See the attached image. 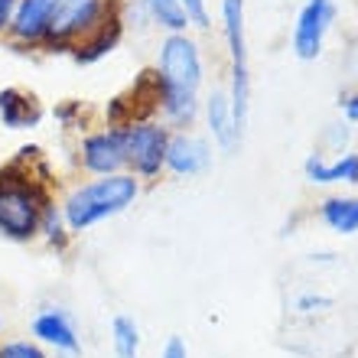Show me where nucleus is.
I'll list each match as a JSON object with an SVG mask.
<instances>
[{
	"label": "nucleus",
	"instance_id": "nucleus-20",
	"mask_svg": "<svg viewBox=\"0 0 358 358\" xmlns=\"http://www.w3.org/2000/svg\"><path fill=\"white\" fill-rule=\"evenodd\" d=\"M0 358H49L36 339H10L0 342Z\"/></svg>",
	"mask_w": 358,
	"mask_h": 358
},
{
	"label": "nucleus",
	"instance_id": "nucleus-18",
	"mask_svg": "<svg viewBox=\"0 0 358 358\" xmlns=\"http://www.w3.org/2000/svg\"><path fill=\"white\" fill-rule=\"evenodd\" d=\"M111 345L117 358H141V329L131 316H114L111 320Z\"/></svg>",
	"mask_w": 358,
	"mask_h": 358
},
{
	"label": "nucleus",
	"instance_id": "nucleus-12",
	"mask_svg": "<svg viewBox=\"0 0 358 358\" xmlns=\"http://www.w3.org/2000/svg\"><path fill=\"white\" fill-rule=\"evenodd\" d=\"M29 332H33V339H36L39 345H49V349L62 352V355H69V358L82 352L76 322H72V316H69L66 310H59V306H49V310L36 313Z\"/></svg>",
	"mask_w": 358,
	"mask_h": 358
},
{
	"label": "nucleus",
	"instance_id": "nucleus-7",
	"mask_svg": "<svg viewBox=\"0 0 358 358\" xmlns=\"http://www.w3.org/2000/svg\"><path fill=\"white\" fill-rule=\"evenodd\" d=\"M336 23V0H306L293 20V33H290V49L300 62H313L320 59L326 33Z\"/></svg>",
	"mask_w": 358,
	"mask_h": 358
},
{
	"label": "nucleus",
	"instance_id": "nucleus-2",
	"mask_svg": "<svg viewBox=\"0 0 358 358\" xmlns=\"http://www.w3.org/2000/svg\"><path fill=\"white\" fill-rule=\"evenodd\" d=\"M143 182L134 173H111V176H94L88 182L69 189V196L59 202L62 218L72 235L88 231L92 225H101L108 218L121 215L141 199Z\"/></svg>",
	"mask_w": 358,
	"mask_h": 358
},
{
	"label": "nucleus",
	"instance_id": "nucleus-8",
	"mask_svg": "<svg viewBox=\"0 0 358 358\" xmlns=\"http://www.w3.org/2000/svg\"><path fill=\"white\" fill-rule=\"evenodd\" d=\"M62 10V0H20L10 20L7 39L13 46H43L52 33Z\"/></svg>",
	"mask_w": 358,
	"mask_h": 358
},
{
	"label": "nucleus",
	"instance_id": "nucleus-17",
	"mask_svg": "<svg viewBox=\"0 0 358 358\" xmlns=\"http://www.w3.org/2000/svg\"><path fill=\"white\" fill-rule=\"evenodd\" d=\"M150 20V27L163 29L166 36L170 33H189V17L179 0H137Z\"/></svg>",
	"mask_w": 358,
	"mask_h": 358
},
{
	"label": "nucleus",
	"instance_id": "nucleus-25",
	"mask_svg": "<svg viewBox=\"0 0 358 358\" xmlns=\"http://www.w3.org/2000/svg\"><path fill=\"white\" fill-rule=\"evenodd\" d=\"M339 108H342V117L345 124H358V88L355 92H345L339 98Z\"/></svg>",
	"mask_w": 358,
	"mask_h": 358
},
{
	"label": "nucleus",
	"instance_id": "nucleus-23",
	"mask_svg": "<svg viewBox=\"0 0 358 358\" xmlns=\"http://www.w3.org/2000/svg\"><path fill=\"white\" fill-rule=\"evenodd\" d=\"M52 114H56V121L62 124V127H76L78 121H82V101H62V104H56L52 108Z\"/></svg>",
	"mask_w": 358,
	"mask_h": 358
},
{
	"label": "nucleus",
	"instance_id": "nucleus-3",
	"mask_svg": "<svg viewBox=\"0 0 358 358\" xmlns=\"http://www.w3.org/2000/svg\"><path fill=\"white\" fill-rule=\"evenodd\" d=\"M222 33L228 46V98L235 108V121L245 131L251 108V69H248L245 36V0H222Z\"/></svg>",
	"mask_w": 358,
	"mask_h": 358
},
{
	"label": "nucleus",
	"instance_id": "nucleus-1",
	"mask_svg": "<svg viewBox=\"0 0 358 358\" xmlns=\"http://www.w3.org/2000/svg\"><path fill=\"white\" fill-rule=\"evenodd\" d=\"M52 199L49 166L39 147H20L7 166H0V235L27 245L39 238L43 212Z\"/></svg>",
	"mask_w": 358,
	"mask_h": 358
},
{
	"label": "nucleus",
	"instance_id": "nucleus-11",
	"mask_svg": "<svg viewBox=\"0 0 358 358\" xmlns=\"http://www.w3.org/2000/svg\"><path fill=\"white\" fill-rule=\"evenodd\" d=\"M202 121H206V131L212 137L222 153H235L238 143H241V127L235 121V108H231V98H228L225 85H215L212 92L206 94L202 101Z\"/></svg>",
	"mask_w": 358,
	"mask_h": 358
},
{
	"label": "nucleus",
	"instance_id": "nucleus-19",
	"mask_svg": "<svg viewBox=\"0 0 358 358\" xmlns=\"http://www.w3.org/2000/svg\"><path fill=\"white\" fill-rule=\"evenodd\" d=\"M39 235L46 238V241L56 248V251H66V248H69V238H72V231H69L66 218H62V208H59L56 202H49L46 212H43V228H39Z\"/></svg>",
	"mask_w": 358,
	"mask_h": 358
},
{
	"label": "nucleus",
	"instance_id": "nucleus-16",
	"mask_svg": "<svg viewBox=\"0 0 358 358\" xmlns=\"http://www.w3.org/2000/svg\"><path fill=\"white\" fill-rule=\"evenodd\" d=\"M316 215H320V222L329 231H336V235H358V192H349V196H342V192H336V196H326L316 206Z\"/></svg>",
	"mask_w": 358,
	"mask_h": 358
},
{
	"label": "nucleus",
	"instance_id": "nucleus-22",
	"mask_svg": "<svg viewBox=\"0 0 358 358\" xmlns=\"http://www.w3.org/2000/svg\"><path fill=\"white\" fill-rule=\"evenodd\" d=\"M349 137H352L349 124H329L322 141H326V147H332V153H345L349 150Z\"/></svg>",
	"mask_w": 358,
	"mask_h": 358
},
{
	"label": "nucleus",
	"instance_id": "nucleus-26",
	"mask_svg": "<svg viewBox=\"0 0 358 358\" xmlns=\"http://www.w3.org/2000/svg\"><path fill=\"white\" fill-rule=\"evenodd\" d=\"M20 0H0V39L7 36L10 20H13V10H17Z\"/></svg>",
	"mask_w": 358,
	"mask_h": 358
},
{
	"label": "nucleus",
	"instance_id": "nucleus-27",
	"mask_svg": "<svg viewBox=\"0 0 358 358\" xmlns=\"http://www.w3.org/2000/svg\"><path fill=\"white\" fill-rule=\"evenodd\" d=\"M163 358H189L186 342L179 339V336H173V339L166 342V349H163Z\"/></svg>",
	"mask_w": 358,
	"mask_h": 358
},
{
	"label": "nucleus",
	"instance_id": "nucleus-28",
	"mask_svg": "<svg viewBox=\"0 0 358 358\" xmlns=\"http://www.w3.org/2000/svg\"><path fill=\"white\" fill-rule=\"evenodd\" d=\"M0 326H3V322H0Z\"/></svg>",
	"mask_w": 358,
	"mask_h": 358
},
{
	"label": "nucleus",
	"instance_id": "nucleus-14",
	"mask_svg": "<svg viewBox=\"0 0 358 358\" xmlns=\"http://www.w3.org/2000/svg\"><path fill=\"white\" fill-rule=\"evenodd\" d=\"M121 10H117V13H111L108 20H101V23H98V27H94L85 39H78L76 46H72V52H69V56L76 59L78 66H94V62H101L104 56H111L114 49L121 46L124 29H127V27H124Z\"/></svg>",
	"mask_w": 358,
	"mask_h": 358
},
{
	"label": "nucleus",
	"instance_id": "nucleus-24",
	"mask_svg": "<svg viewBox=\"0 0 358 358\" xmlns=\"http://www.w3.org/2000/svg\"><path fill=\"white\" fill-rule=\"evenodd\" d=\"M326 306H332L329 296H320V293H300L296 300H293V310L296 313H320L326 310Z\"/></svg>",
	"mask_w": 358,
	"mask_h": 358
},
{
	"label": "nucleus",
	"instance_id": "nucleus-13",
	"mask_svg": "<svg viewBox=\"0 0 358 358\" xmlns=\"http://www.w3.org/2000/svg\"><path fill=\"white\" fill-rule=\"evenodd\" d=\"M303 176L310 186H358V153L345 150L336 157L310 153L303 163Z\"/></svg>",
	"mask_w": 358,
	"mask_h": 358
},
{
	"label": "nucleus",
	"instance_id": "nucleus-4",
	"mask_svg": "<svg viewBox=\"0 0 358 358\" xmlns=\"http://www.w3.org/2000/svg\"><path fill=\"white\" fill-rule=\"evenodd\" d=\"M157 76L166 92L199 94L206 85V59L196 36L189 33H170L160 39L157 52Z\"/></svg>",
	"mask_w": 358,
	"mask_h": 358
},
{
	"label": "nucleus",
	"instance_id": "nucleus-5",
	"mask_svg": "<svg viewBox=\"0 0 358 358\" xmlns=\"http://www.w3.org/2000/svg\"><path fill=\"white\" fill-rule=\"evenodd\" d=\"M170 127L157 117L147 121H131L121 127L124 141V163L127 173L141 179H157L160 173H166V143H170Z\"/></svg>",
	"mask_w": 358,
	"mask_h": 358
},
{
	"label": "nucleus",
	"instance_id": "nucleus-21",
	"mask_svg": "<svg viewBox=\"0 0 358 358\" xmlns=\"http://www.w3.org/2000/svg\"><path fill=\"white\" fill-rule=\"evenodd\" d=\"M179 3H182V10H186L189 27L202 29V33H208V29H212V13H208L206 0H179Z\"/></svg>",
	"mask_w": 358,
	"mask_h": 358
},
{
	"label": "nucleus",
	"instance_id": "nucleus-9",
	"mask_svg": "<svg viewBox=\"0 0 358 358\" xmlns=\"http://www.w3.org/2000/svg\"><path fill=\"white\" fill-rule=\"evenodd\" d=\"M78 166L88 176H111V173H124V141H121V127H98L88 131L78 141Z\"/></svg>",
	"mask_w": 358,
	"mask_h": 358
},
{
	"label": "nucleus",
	"instance_id": "nucleus-15",
	"mask_svg": "<svg viewBox=\"0 0 358 358\" xmlns=\"http://www.w3.org/2000/svg\"><path fill=\"white\" fill-rule=\"evenodd\" d=\"M43 104L27 88H0V124L10 131H33L43 121Z\"/></svg>",
	"mask_w": 358,
	"mask_h": 358
},
{
	"label": "nucleus",
	"instance_id": "nucleus-10",
	"mask_svg": "<svg viewBox=\"0 0 358 358\" xmlns=\"http://www.w3.org/2000/svg\"><path fill=\"white\" fill-rule=\"evenodd\" d=\"M212 166V141L192 131H173L166 143V173L179 179H192Z\"/></svg>",
	"mask_w": 358,
	"mask_h": 358
},
{
	"label": "nucleus",
	"instance_id": "nucleus-6",
	"mask_svg": "<svg viewBox=\"0 0 358 358\" xmlns=\"http://www.w3.org/2000/svg\"><path fill=\"white\" fill-rule=\"evenodd\" d=\"M121 7L124 0H62L56 27H52L49 39L39 49H46V52H72L78 39H85L101 20H108Z\"/></svg>",
	"mask_w": 358,
	"mask_h": 358
}]
</instances>
